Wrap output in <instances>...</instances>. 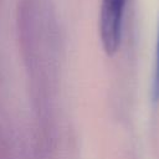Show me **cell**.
Returning a JSON list of instances; mask_svg holds the SVG:
<instances>
[{"instance_id": "cell-2", "label": "cell", "mask_w": 159, "mask_h": 159, "mask_svg": "<svg viewBox=\"0 0 159 159\" xmlns=\"http://www.w3.org/2000/svg\"><path fill=\"white\" fill-rule=\"evenodd\" d=\"M153 99L159 101V29H158L157 57H155V68H154V78H153Z\"/></svg>"}, {"instance_id": "cell-1", "label": "cell", "mask_w": 159, "mask_h": 159, "mask_svg": "<svg viewBox=\"0 0 159 159\" xmlns=\"http://www.w3.org/2000/svg\"><path fill=\"white\" fill-rule=\"evenodd\" d=\"M127 0H102L99 12V36L108 55H114L122 41L123 19Z\"/></svg>"}]
</instances>
